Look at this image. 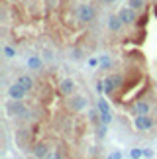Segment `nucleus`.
I'll return each mask as SVG.
<instances>
[{
  "mask_svg": "<svg viewBox=\"0 0 157 159\" xmlns=\"http://www.w3.org/2000/svg\"><path fill=\"white\" fill-rule=\"evenodd\" d=\"M124 87V75H120V73H114L110 77H104V94L112 96L116 90H120Z\"/></svg>",
  "mask_w": 157,
  "mask_h": 159,
  "instance_id": "nucleus-1",
  "label": "nucleus"
},
{
  "mask_svg": "<svg viewBox=\"0 0 157 159\" xmlns=\"http://www.w3.org/2000/svg\"><path fill=\"white\" fill-rule=\"evenodd\" d=\"M96 16V8L92 4H81L77 10V20L81 24H90Z\"/></svg>",
  "mask_w": 157,
  "mask_h": 159,
  "instance_id": "nucleus-2",
  "label": "nucleus"
},
{
  "mask_svg": "<svg viewBox=\"0 0 157 159\" xmlns=\"http://www.w3.org/2000/svg\"><path fill=\"white\" fill-rule=\"evenodd\" d=\"M6 108H8V114H10V116H16V118H26V116L29 114L28 106L24 104L22 100H14V98H10V102L6 104Z\"/></svg>",
  "mask_w": 157,
  "mask_h": 159,
  "instance_id": "nucleus-3",
  "label": "nucleus"
},
{
  "mask_svg": "<svg viewBox=\"0 0 157 159\" xmlns=\"http://www.w3.org/2000/svg\"><path fill=\"white\" fill-rule=\"evenodd\" d=\"M134 126H136L137 132H149V130H153V126H155V118H153V116H149V114L136 116Z\"/></svg>",
  "mask_w": 157,
  "mask_h": 159,
  "instance_id": "nucleus-4",
  "label": "nucleus"
},
{
  "mask_svg": "<svg viewBox=\"0 0 157 159\" xmlns=\"http://www.w3.org/2000/svg\"><path fill=\"white\" fill-rule=\"evenodd\" d=\"M67 106L73 110V112H81V110L88 108V98L84 94H73V96H69Z\"/></svg>",
  "mask_w": 157,
  "mask_h": 159,
  "instance_id": "nucleus-5",
  "label": "nucleus"
},
{
  "mask_svg": "<svg viewBox=\"0 0 157 159\" xmlns=\"http://www.w3.org/2000/svg\"><path fill=\"white\" fill-rule=\"evenodd\" d=\"M49 153H51V148H49V143H47V142H35L32 145V155L35 159H45Z\"/></svg>",
  "mask_w": 157,
  "mask_h": 159,
  "instance_id": "nucleus-6",
  "label": "nucleus"
},
{
  "mask_svg": "<svg viewBox=\"0 0 157 159\" xmlns=\"http://www.w3.org/2000/svg\"><path fill=\"white\" fill-rule=\"evenodd\" d=\"M118 16H120V20L124 22V26H132V24L137 20V14H136V10L132 8V6H124V8H120Z\"/></svg>",
  "mask_w": 157,
  "mask_h": 159,
  "instance_id": "nucleus-7",
  "label": "nucleus"
},
{
  "mask_svg": "<svg viewBox=\"0 0 157 159\" xmlns=\"http://www.w3.org/2000/svg\"><path fill=\"white\" fill-rule=\"evenodd\" d=\"M98 110H100V120H102V124L108 126V124L112 122V112H110V104H108V100L100 98V100H98Z\"/></svg>",
  "mask_w": 157,
  "mask_h": 159,
  "instance_id": "nucleus-8",
  "label": "nucleus"
},
{
  "mask_svg": "<svg viewBox=\"0 0 157 159\" xmlns=\"http://www.w3.org/2000/svg\"><path fill=\"white\" fill-rule=\"evenodd\" d=\"M59 93H61L63 96H73V94H77V84H75V81L73 79H63L61 81V84H59Z\"/></svg>",
  "mask_w": 157,
  "mask_h": 159,
  "instance_id": "nucleus-9",
  "label": "nucleus"
},
{
  "mask_svg": "<svg viewBox=\"0 0 157 159\" xmlns=\"http://www.w3.org/2000/svg\"><path fill=\"white\" fill-rule=\"evenodd\" d=\"M26 94H28V90L24 89L22 84H18V83H14V84H10V87H8V96H10V98H14V100L26 98Z\"/></svg>",
  "mask_w": 157,
  "mask_h": 159,
  "instance_id": "nucleus-10",
  "label": "nucleus"
},
{
  "mask_svg": "<svg viewBox=\"0 0 157 159\" xmlns=\"http://www.w3.org/2000/svg\"><path fill=\"white\" fill-rule=\"evenodd\" d=\"M122 28H124V22L120 20L118 14H110V16H108V30H110L112 34H120Z\"/></svg>",
  "mask_w": 157,
  "mask_h": 159,
  "instance_id": "nucleus-11",
  "label": "nucleus"
},
{
  "mask_svg": "<svg viewBox=\"0 0 157 159\" xmlns=\"http://www.w3.org/2000/svg\"><path fill=\"white\" fill-rule=\"evenodd\" d=\"M16 83H18V84H22V87L26 89L28 93H29V90H32V89L35 87L34 77H32V75H28V73H20V75L16 77Z\"/></svg>",
  "mask_w": 157,
  "mask_h": 159,
  "instance_id": "nucleus-12",
  "label": "nucleus"
},
{
  "mask_svg": "<svg viewBox=\"0 0 157 159\" xmlns=\"http://www.w3.org/2000/svg\"><path fill=\"white\" fill-rule=\"evenodd\" d=\"M132 112L136 116H143V114H149L151 112V104L147 100H137L134 106H132Z\"/></svg>",
  "mask_w": 157,
  "mask_h": 159,
  "instance_id": "nucleus-13",
  "label": "nucleus"
},
{
  "mask_svg": "<svg viewBox=\"0 0 157 159\" xmlns=\"http://www.w3.org/2000/svg\"><path fill=\"white\" fill-rule=\"evenodd\" d=\"M28 67H29L32 71H39V69H41V59H39V57H29V59H28Z\"/></svg>",
  "mask_w": 157,
  "mask_h": 159,
  "instance_id": "nucleus-14",
  "label": "nucleus"
},
{
  "mask_svg": "<svg viewBox=\"0 0 157 159\" xmlns=\"http://www.w3.org/2000/svg\"><path fill=\"white\" fill-rule=\"evenodd\" d=\"M128 6H132L136 12H140V10H143V6H146V0H128Z\"/></svg>",
  "mask_w": 157,
  "mask_h": 159,
  "instance_id": "nucleus-15",
  "label": "nucleus"
},
{
  "mask_svg": "<svg viewBox=\"0 0 157 159\" xmlns=\"http://www.w3.org/2000/svg\"><path fill=\"white\" fill-rule=\"evenodd\" d=\"M112 67V59L108 57V55H102L100 57V69H104V71H108Z\"/></svg>",
  "mask_w": 157,
  "mask_h": 159,
  "instance_id": "nucleus-16",
  "label": "nucleus"
},
{
  "mask_svg": "<svg viewBox=\"0 0 157 159\" xmlns=\"http://www.w3.org/2000/svg\"><path fill=\"white\" fill-rule=\"evenodd\" d=\"M130 157L132 159H141L143 157V149L141 148H134V149L130 151Z\"/></svg>",
  "mask_w": 157,
  "mask_h": 159,
  "instance_id": "nucleus-17",
  "label": "nucleus"
},
{
  "mask_svg": "<svg viewBox=\"0 0 157 159\" xmlns=\"http://www.w3.org/2000/svg\"><path fill=\"white\" fill-rule=\"evenodd\" d=\"M4 55H6L8 59H14V57H16V49H14L12 45H4Z\"/></svg>",
  "mask_w": 157,
  "mask_h": 159,
  "instance_id": "nucleus-18",
  "label": "nucleus"
},
{
  "mask_svg": "<svg viewBox=\"0 0 157 159\" xmlns=\"http://www.w3.org/2000/svg\"><path fill=\"white\" fill-rule=\"evenodd\" d=\"M45 159H65V155H63V153H61L59 149H55V151H51V153L47 155Z\"/></svg>",
  "mask_w": 157,
  "mask_h": 159,
  "instance_id": "nucleus-19",
  "label": "nucleus"
},
{
  "mask_svg": "<svg viewBox=\"0 0 157 159\" xmlns=\"http://www.w3.org/2000/svg\"><path fill=\"white\" fill-rule=\"evenodd\" d=\"M88 65H90V67H100V59L90 57V59H88Z\"/></svg>",
  "mask_w": 157,
  "mask_h": 159,
  "instance_id": "nucleus-20",
  "label": "nucleus"
},
{
  "mask_svg": "<svg viewBox=\"0 0 157 159\" xmlns=\"http://www.w3.org/2000/svg\"><path fill=\"white\" fill-rule=\"evenodd\" d=\"M153 155H155V151H153V149H149V148H147V149H143V157H147V159H151Z\"/></svg>",
  "mask_w": 157,
  "mask_h": 159,
  "instance_id": "nucleus-21",
  "label": "nucleus"
},
{
  "mask_svg": "<svg viewBox=\"0 0 157 159\" xmlns=\"http://www.w3.org/2000/svg\"><path fill=\"white\" fill-rule=\"evenodd\" d=\"M106 159H122V153H120V151H112Z\"/></svg>",
  "mask_w": 157,
  "mask_h": 159,
  "instance_id": "nucleus-22",
  "label": "nucleus"
},
{
  "mask_svg": "<svg viewBox=\"0 0 157 159\" xmlns=\"http://www.w3.org/2000/svg\"><path fill=\"white\" fill-rule=\"evenodd\" d=\"M102 2H106V4H110V2H114V0H102Z\"/></svg>",
  "mask_w": 157,
  "mask_h": 159,
  "instance_id": "nucleus-23",
  "label": "nucleus"
},
{
  "mask_svg": "<svg viewBox=\"0 0 157 159\" xmlns=\"http://www.w3.org/2000/svg\"><path fill=\"white\" fill-rule=\"evenodd\" d=\"M155 6H157V0H155Z\"/></svg>",
  "mask_w": 157,
  "mask_h": 159,
  "instance_id": "nucleus-24",
  "label": "nucleus"
}]
</instances>
